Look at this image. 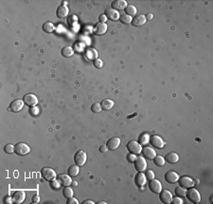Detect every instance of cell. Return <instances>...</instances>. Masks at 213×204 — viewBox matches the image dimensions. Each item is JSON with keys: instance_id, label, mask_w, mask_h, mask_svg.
Returning a JSON list of instances; mask_svg holds the SVG:
<instances>
[{"instance_id": "cell-52", "label": "cell", "mask_w": 213, "mask_h": 204, "mask_svg": "<svg viewBox=\"0 0 213 204\" xmlns=\"http://www.w3.org/2000/svg\"><path fill=\"white\" fill-rule=\"evenodd\" d=\"M98 204H106V202H105V201H101V202H99Z\"/></svg>"}, {"instance_id": "cell-30", "label": "cell", "mask_w": 213, "mask_h": 204, "mask_svg": "<svg viewBox=\"0 0 213 204\" xmlns=\"http://www.w3.org/2000/svg\"><path fill=\"white\" fill-rule=\"evenodd\" d=\"M73 189L71 188V187H69V186H65L64 188V190H63V195H64V197L65 198H72L73 197Z\"/></svg>"}, {"instance_id": "cell-5", "label": "cell", "mask_w": 213, "mask_h": 204, "mask_svg": "<svg viewBox=\"0 0 213 204\" xmlns=\"http://www.w3.org/2000/svg\"><path fill=\"white\" fill-rule=\"evenodd\" d=\"M23 101L26 105L30 106V108H34V106L38 104V98L32 93L26 94L23 98Z\"/></svg>"}, {"instance_id": "cell-32", "label": "cell", "mask_w": 213, "mask_h": 204, "mask_svg": "<svg viewBox=\"0 0 213 204\" xmlns=\"http://www.w3.org/2000/svg\"><path fill=\"white\" fill-rule=\"evenodd\" d=\"M125 12H126V14L133 16L137 14V8H135L134 5H128L126 8H125Z\"/></svg>"}, {"instance_id": "cell-4", "label": "cell", "mask_w": 213, "mask_h": 204, "mask_svg": "<svg viewBox=\"0 0 213 204\" xmlns=\"http://www.w3.org/2000/svg\"><path fill=\"white\" fill-rule=\"evenodd\" d=\"M86 160H87V155L83 150H79L74 156L75 163L78 165V166H83V165H84V163L86 162Z\"/></svg>"}, {"instance_id": "cell-13", "label": "cell", "mask_w": 213, "mask_h": 204, "mask_svg": "<svg viewBox=\"0 0 213 204\" xmlns=\"http://www.w3.org/2000/svg\"><path fill=\"white\" fill-rule=\"evenodd\" d=\"M179 179V176L178 174L175 173L174 171H168L166 174H165V180L171 184H173L177 182Z\"/></svg>"}, {"instance_id": "cell-6", "label": "cell", "mask_w": 213, "mask_h": 204, "mask_svg": "<svg viewBox=\"0 0 213 204\" xmlns=\"http://www.w3.org/2000/svg\"><path fill=\"white\" fill-rule=\"evenodd\" d=\"M134 167L138 172H143L147 168V161H145L144 157L142 156H138L137 159L134 160Z\"/></svg>"}, {"instance_id": "cell-2", "label": "cell", "mask_w": 213, "mask_h": 204, "mask_svg": "<svg viewBox=\"0 0 213 204\" xmlns=\"http://www.w3.org/2000/svg\"><path fill=\"white\" fill-rule=\"evenodd\" d=\"M31 152V148L28 145H27L24 142H18L15 145V153L18 156H25Z\"/></svg>"}, {"instance_id": "cell-35", "label": "cell", "mask_w": 213, "mask_h": 204, "mask_svg": "<svg viewBox=\"0 0 213 204\" xmlns=\"http://www.w3.org/2000/svg\"><path fill=\"white\" fill-rule=\"evenodd\" d=\"M186 193H187L186 188H184L182 186H179V187H177L175 189V194H176L178 197H180V198L181 197H185L186 196Z\"/></svg>"}, {"instance_id": "cell-17", "label": "cell", "mask_w": 213, "mask_h": 204, "mask_svg": "<svg viewBox=\"0 0 213 204\" xmlns=\"http://www.w3.org/2000/svg\"><path fill=\"white\" fill-rule=\"evenodd\" d=\"M159 198H160V200L163 202V203H171V200H172V196L170 191L168 190H162L160 193H159Z\"/></svg>"}, {"instance_id": "cell-51", "label": "cell", "mask_w": 213, "mask_h": 204, "mask_svg": "<svg viewBox=\"0 0 213 204\" xmlns=\"http://www.w3.org/2000/svg\"><path fill=\"white\" fill-rule=\"evenodd\" d=\"M193 182L197 184V183H199V179H194V180H193Z\"/></svg>"}, {"instance_id": "cell-3", "label": "cell", "mask_w": 213, "mask_h": 204, "mask_svg": "<svg viewBox=\"0 0 213 204\" xmlns=\"http://www.w3.org/2000/svg\"><path fill=\"white\" fill-rule=\"evenodd\" d=\"M42 176L46 181H52L57 179V175L55 171L48 167H45L42 169Z\"/></svg>"}, {"instance_id": "cell-34", "label": "cell", "mask_w": 213, "mask_h": 204, "mask_svg": "<svg viewBox=\"0 0 213 204\" xmlns=\"http://www.w3.org/2000/svg\"><path fill=\"white\" fill-rule=\"evenodd\" d=\"M4 151L5 153L7 154H12L13 152H15V145H13V144H6L5 147H4Z\"/></svg>"}, {"instance_id": "cell-14", "label": "cell", "mask_w": 213, "mask_h": 204, "mask_svg": "<svg viewBox=\"0 0 213 204\" xmlns=\"http://www.w3.org/2000/svg\"><path fill=\"white\" fill-rule=\"evenodd\" d=\"M178 182L180 184V186L184 187V188H190L192 186H194V182H193V179L189 178V177H182L179 178Z\"/></svg>"}, {"instance_id": "cell-48", "label": "cell", "mask_w": 213, "mask_h": 204, "mask_svg": "<svg viewBox=\"0 0 213 204\" xmlns=\"http://www.w3.org/2000/svg\"><path fill=\"white\" fill-rule=\"evenodd\" d=\"M39 201H40V198H39V196H37V195L33 196V198H32V202H33V203H38Z\"/></svg>"}, {"instance_id": "cell-24", "label": "cell", "mask_w": 213, "mask_h": 204, "mask_svg": "<svg viewBox=\"0 0 213 204\" xmlns=\"http://www.w3.org/2000/svg\"><path fill=\"white\" fill-rule=\"evenodd\" d=\"M165 161H167L169 163H176L178 161H179V156L174 152H171V153H169L168 155H166V158H165Z\"/></svg>"}, {"instance_id": "cell-10", "label": "cell", "mask_w": 213, "mask_h": 204, "mask_svg": "<svg viewBox=\"0 0 213 204\" xmlns=\"http://www.w3.org/2000/svg\"><path fill=\"white\" fill-rule=\"evenodd\" d=\"M149 188H150V190H151L152 193H154V194H159V193L162 191V184H161V182H160L158 179H152L150 180Z\"/></svg>"}, {"instance_id": "cell-53", "label": "cell", "mask_w": 213, "mask_h": 204, "mask_svg": "<svg viewBox=\"0 0 213 204\" xmlns=\"http://www.w3.org/2000/svg\"><path fill=\"white\" fill-rule=\"evenodd\" d=\"M72 183H73V185H77V182H75V181L74 182L72 181Z\"/></svg>"}, {"instance_id": "cell-7", "label": "cell", "mask_w": 213, "mask_h": 204, "mask_svg": "<svg viewBox=\"0 0 213 204\" xmlns=\"http://www.w3.org/2000/svg\"><path fill=\"white\" fill-rule=\"evenodd\" d=\"M127 148H128L130 153H133L135 155L141 153V150H142L141 144L139 142H138L137 141H130L127 143Z\"/></svg>"}, {"instance_id": "cell-38", "label": "cell", "mask_w": 213, "mask_h": 204, "mask_svg": "<svg viewBox=\"0 0 213 204\" xmlns=\"http://www.w3.org/2000/svg\"><path fill=\"white\" fill-rule=\"evenodd\" d=\"M77 22H78V17H77L76 15H74V14L70 15L68 17V20H67V23H68V25H70V26L75 25Z\"/></svg>"}, {"instance_id": "cell-33", "label": "cell", "mask_w": 213, "mask_h": 204, "mask_svg": "<svg viewBox=\"0 0 213 204\" xmlns=\"http://www.w3.org/2000/svg\"><path fill=\"white\" fill-rule=\"evenodd\" d=\"M153 162L156 166H163L165 164V159L161 156H156V158L153 159Z\"/></svg>"}, {"instance_id": "cell-36", "label": "cell", "mask_w": 213, "mask_h": 204, "mask_svg": "<svg viewBox=\"0 0 213 204\" xmlns=\"http://www.w3.org/2000/svg\"><path fill=\"white\" fill-rule=\"evenodd\" d=\"M101 104L100 103H95L92 104L91 106V110L94 112V113H100L101 111Z\"/></svg>"}, {"instance_id": "cell-1", "label": "cell", "mask_w": 213, "mask_h": 204, "mask_svg": "<svg viewBox=\"0 0 213 204\" xmlns=\"http://www.w3.org/2000/svg\"><path fill=\"white\" fill-rule=\"evenodd\" d=\"M186 196L188 197L189 200L193 202V203H199L201 201V196L200 193L198 192V190H196L195 188L190 187L189 189V191H187Z\"/></svg>"}, {"instance_id": "cell-37", "label": "cell", "mask_w": 213, "mask_h": 204, "mask_svg": "<svg viewBox=\"0 0 213 204\" xmlns=\"http://www.w3.org/2000/svg\"><path fill=\"white\" fill-rule=\"evenodd\" d=\"M149 140H150L149 135L148 134H145V133H143L139 137V142H140V144H143V145L146 144L149 142Z\"/></svg>"}, {"instance_id": "cell-21", "label": "cell", "mask_w": 213, "mask_h": 204, "mask_svg": "<svg viewBox=\"0 0 213 204\" xmlns=\"http://www.w3.org/2000/svg\"><path fill=\"white\" fill-rule=\"evenodd\" d=\"M69 11H68V8H67V6H64V5H60L59 8L57 9V12H56V14H57V17L58 18H64L67 16V14H68Z\"/></svg>"}, {"instance_id": "cell-18", "label": "cell", "mask_w": 213, "mask_h": 204, "mask_svg": "<svg viewBox=\"0 0 213 204\" xmlns=\"http://www.w3.org/2000/svg\"><path fill=\"white\" fill-rule=\"evenodd\" d=\"M106 32H107V25L105 23H101L99 22L98 24H96L94 28V33L96 35H103Z\"/></svg>"}, {"instance_id": "cell-45", "label": "cell", "mask_w": 213, "mask_h": 204, "mask_svg": "<svg viewBox=\"0 0 213 204\" xmlns=\"http://www.w3.org/2000/svg\"><path fill=\"white\" fill-rule=\"evenodd\" d=\"M99 21L101 23H105L106 21H107V17H106L105 14H101L100 17H99Z\"/></svg>"}, {"instance_id": "cell-15", "label": "cell", "mask_w": 213, "mask_h": 204, "mask_svg": "<svg viewBox=\"0 0 213 204\" xmlns=\"http://www.w3.org/2000/svg\"><path fill=\"white\" fill-rule=\"evenodd\" d=\"M119 144H120V139L118 138V137H114V138H111L108 142H107V148L108 150H116V149H118L119 146Z\"/></svg>"}, {"instance_id": "cell-49", "label": "cell", "mask_w": 213, "mask_h": 204, "mask_svg": "<svg viewBox=\"0 0 213 204\" xmlns=\"http://www.w3.org/2000/svg\"><path fill=\"white\" fill-rule=\"evenodd\" d=\"M145 17H146L147 20H152V17H153V15H152V13H147L146 15H145Z\"/></svg>"}, {"instance_id": "cell-28", "label": "cell", "mask_w": 213, "mask_h": 204, "mask_svg": "<svg viewBox=\"0 0 213 204\" xmlns=\"http://www.w3.org/2000/svg\"><path fill=\"white\" fill-rule=\"evenodd\" d=\"M74 54V50L69 47V46H66L64 47L63 50H62V55L65 58H68V57H71L72 55Z\"/></svg>"}, {"instance_id": "cell-39", "label": "cell", "mask_w": 213, "mask_h": 204, "mask_svg": "<svg viewBox=\"0 0 213 204\" xmlns=\"http://www.w3.org/2000/svg\"><path fill=\"white\" fill-rule=\"evenodd\" d=\"M50 186L53 188V189H55V190H58L60 188V186H61V184H60V182L58 181V179L56 180V179H54V180H52V181H50Z\"/></svg>"}, {"instance_id": "cell-44", "label": "cell", "mask_w": 213, "mask_h": 204, "mask_svg": "<svg viewBox=\"0 0 213 204\" xmlns=\"http://www.w3.org/2000/svg\"><path fill=\"white\" fill-rule=\"evenodd\" d=\"M135 159H137V156H135V154L131 153V154H129V155H128V161H129L134 162Z\"/></svg>"}, {"instance_id": "cell-40", "label": "cell", "mask_w": 213, "mask_h": 204, "mask_svg": "<svg viewBox=\"0 0 213 204\" xmlns=\"http://www.w3.org/2000/svg\"><path fill=\"white\" fill-rule=\"evenodd\" d=\"M145 176H146L147 179L151 180V179H154V173L152 170H148V171H146V173H145Z\"/></svg>"}, {"instance_id": "cell-31", "label": "cell", "mask_w": 213, "mask_h": 204, "mask_svg": "<svg viewBox=\"0 0 213 204\" xmlns=\"http://www.w3.org/2000/svg\"><path fill=\"white\" fill-rule=\"evenodd\" d=\"M119 20H120V22L122 23V24H125V25H128V24H131L132 23V21H133V18H132V16H130V15H128V14H123V15H121L120 17H119Z\"/></svg>"}, {"instance_id": "cell-42", "label": "cell", "mask_w": 213, "mask_h": 204, "mask_svg": "<svg viewBox=\"0 0 213 204\" xmlns=\"http://www.w3.org/2000/svg\"><path fill=\"white\" fill-rule=\"evenodd\" d=\"M66 203H67V204H78L79 201H78V199H77V198H75L72 197V198H70L67 199Z\"/></svg>"}, {"instance_id": "cell-22", "label": "cell", "mask_w": 213, "mask_h": 204, "mask_svg": "<svg viewBox=\"0 0 213 204\" xmlns=\"http://www.w3.org/2000/svg\"><path fill=\"white\" fill-rule=\"evenodd\" d=\"M127 7V2L125 0H116L112 3V9L116 11H121Z\"/></svg>"}, {"instance_id": "cell-20", "label": "cell", "mask_w": 213, "mask_h": 204, "mask_svg": "<svg viewBox=\"0 0 213 204\" xmlns=\"http://www.w3.org/2000/svg\"><path fill=\"white\" fill-rule=\"evenodd\" d=\"M141 152H142V155L143 156L146 158V159H148V160H153L154 158H156V151H154L152 148H151V147H144V148H142V150H141Z\"/></svg>"}, {"instance_id": "cell-46", "label": "cell", "mask_w": 213, "mask_h": 204, "mask_svg": "<svg viewBox=\"0 0 213 204\" xmlns=\"http://www.w3.org/2000/svg\"><path fill=\"white\" fill-rule=\"evenodd\" d=\"M4 202H5L6 204H12V203H13V197H12V198L9 197V196L6 197V198L4 199Z\"/></svg>"}, {"instance_id": "cell-25", "label": "cell", "mask_w": 213, "mask_h": 204, "mask_svg": "<svg viewBox=\"0 0 213 204\" xmlns=\"http://www.w3.org/2000/svg\"><path fill=\"white\" fill-rule=\"evenodd\" d=\"M85 56L87 57L88 60H96L97 57H98V52L95 50V48H88L86 51H85Z\"/></svg>"}, {"instance_id": "cell-50", "label": "cell", "mask_w": 213, "mask_h": 204, "mask_svg": "<svg viewBox=\"0 0 213 204\" xmlns=\"http://www.w3.org/2000/svg\"><path fill=\"white\" fill-rule=\"evenodd\" d=\"M83 204H94V202L92 200H85L83 202Z\"/></svg>"}, {"instance_id": "cell-12", "label": "cell", "mask_w": 213, "mask_h": 204, "mask_svg": "<svg viewBox=\"0 0 213 204\" xmlns=\"http://www.w3.org/2000/svg\"><path fill=\"white\" fill-rule=\"evenodd\" d=\"M104 14L106 15L107 19H109V20H111V21H117L120 17L119 12L116 11V9H106Z\"/></svg>"}, {"instance_id": "cell-41", "label": "cell", "mask_w": 213, "mask_h": 204, "mask_svg": "<svg viewBox=\"0 0 213 204\" xmlns=\"http://www.w3.org/2000/svg\"><path fill=\"white\" fill-rule=\"evenodd\" d=\"M94 66L97 67V69H101L103 64H102V61L101 59H99V58H97L96 60H94Z\"/></svg>"}, {"instance_id": "cell-23", "label": "cell", "mask_w": 213, "mask_h": 204, "mask_svg": "<svg viewBox=\"0 0 213 204\" xmlns=\"http://www.w3.org/2000/svg\"><path fill=\"white\" fill-rule=\"evenodd\" d=\"M146 176L142 173V172H139L138 174H137V176H135V184H137L138 186H143L145 185V183H146Z\"/></svg>"}, {"instance_id": "cell-19", "label": "cell", "mask_w": 213, "mask_h": 204, "mask_svg": "<svg viewBox=\"0 0 213 204\" xmlns=\"http://www.w3.org/2000/svg\"><path fill=\"white\" fill-rule=\"evenodd\" d=\"M146 21H147V19L144 14H138L134 18H133V21L131 24L134 27H141L146 23Z\"/></svg>"}, {"instance_id": "cell-16", "label": "cell", "mask_w": 213, "mask_h": 204, "mask_svg": "<svg viewBox=\"0 0 213 204\" xmlns=\"http://www.w3.org/2000/svg\"><path fill=\"white\" fill-rule=\"evenodd\" d=\"M26 199V193L23 191H16L13 195V202L16 204H20Z\"/></svg>"}, {"instance_id": "cell-43", "label": "cell", "mask_w": 213, "mask_h": 204, "mask_svg": "<svg viewBox=\"0 0 213 204\" xmlns=\"http://www.w3.org/2000/svg\"><path fill=\"white\" fill-rule=\"evenodd\" d=\"M171 203H173V204H182L183 203V200L179 198H172L171 202Z\"/></svg>"}, {"instance_id": "cell-11", "label": "cell", "mask_w": 213, "mask_h": 204, "mask_svg": "<svg viewBox=\"0 0 213 204\" xmlns=\"http://www.w3.org/2000/svg\"><path fill=\"white\" fill-rule=\"evenodd\" d=\"M24 101L23 100H14L11 103V104H9V110L13 111V112H19V111H21L22 108H24Z\"/></svg>"}, {"instance_id": "cell-8", "label": "cell", "mask_w": 213, "mask_h": 204, "mask_svg": "<svg viewBox=\"0 0 213 204\" xmlns=\"http://www.w3.org/2000/svg\"><path fill=\"white\" fill-rule=\"evenodd\" d=\"M149 141H150V142H151V144L152 145V146L154 148H157V149H162L164 147V145H165L164 141L157 135L152 136Z\"/></svg>"}, {"instance_id": "cell-9", "label": "cell", "mask_w": 213, "mask_h": 204, "mask_svg": "<svg viewBox=\"0 0 213 204\" xmlns=\"http://www.w3.org/2000/svg\"><path fill=\"white\" fill-rule=\"evenodd\" d=\"M57 179L60 182V184L62 186H70L72 184V179L69 175L66 174H60L57 176Z\"/></svg>"}, {"instance_id": "cell-47", "label": "cell", "mask_w": 213, "mask_h": 204, "mask_svg": "<svg viewBox=\"0 0 213 204\" xmlns=\"http://www.w3.org/2000/svg\"><path fill=\"white\" fill-rule=\"evenodd\" d=\"M107 150H108V148H107V146H106V145H101V146L100 147V152H101V153L107 152Z\"/></svg>"}, {"instance_id": "cell-27", "label": "cell", "mask_w": 213, "mask_h": 204, "mask_svg": "<svg viewBox=\"0 0 213 204\" xmlns=\"http://www.w3.org/2000/svg\"><path fill=\"white\" fill-rule=\"evenodd\" d=\"M101 108L103 110L107 111V110H110L114 106V102L110 99H105L101 103Z\"/></svg>"}, {"instance_id": "cell-26", "label": "cell", "mask_w": 213, "mask_h": 204, "mask_svg": "<svg viewBox=\"0 0 213 204\" xmlns=\"http://www.w3.org/2000/svg\"><path fill=\"white\" fill-rule=\"evenodd\" d=\"M79 172H80V169H79V166L77 164L71 165V166L68 168V170H67V173H68V175L71 178H75V177L78 176Z\"/></svg>"}, {"instance_id": "cell-29", "label": "cell", "mask_w": 213, "mask_h": 204, "mask_svg": "<svg viewBox=\"0 0 213 204\" xmlns=\"http://www.w3.org/2000/svg\"><path fill=\"white\" fill-rule=\"evenodd\" d=\"M43 31L46 33H51L55 31V27L51 22H46L43 25Z\"/></svg>"}]
</instances>
